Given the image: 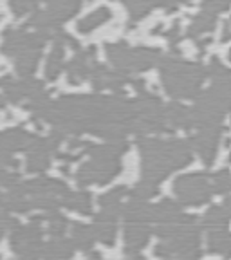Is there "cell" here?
<instances>
[{
    "label": "cell",
    "instance_id": "1",
    "mask_svg": "<svg viewBox=\"0 0 231 260\" xmlns=\"http://www.w3.org/2000/svg\"><path fill=\"white\" fill-rule=\"evenodd\" d=\"M204 78V69L193 63L167 61L162 65V81L172 96H193Z\"/></svg>",
    "mask_w": 231,
    "mask_h": 260
},
{
    "label": "cell",
    "instance_id": "2",
    "mask_svg": "<svg viewBox=\"0 0 231 260\" xmlns=\"http://www.w3.org/2000/svg\"><path fill=\"white\" fill-rule=\"evenodd\" d=\"M94 63V49H90L89 53H83L80 56H76L73 60L69 67L71 73V81L74 83H80L81 80H85L90 74V65Z\"/></svg>",
    "mask_w": 231,
    "mask_h": 260
},
{
    "label": "cell",
    "instance_id": "3",
    "mask_svg": "<svg viewBox=\"0 0 231 260\" xmlns=\"http://www.w3.org/2000/svg\"><path fill=\"white\" fill-rule=\"evenodd\" d=\"M60 38L63 40V35H61V32H60ZM61 40L56 42L53 53H51V56H49V60H47V69H45V73H47L49 80L58 78V74L61 73V67H63V42Z\"/></svg>",
    "mask_w": 231,
    "mask_h": 260
},
{
    "label": "cell",
    "instance_id": "4",
    "mask_svg": "<svg viewBox=\"0 0 231 260\" xmlns=\"http://www.w3.org/2000/svg\"><path fill=\"white\" fill-rule=\"evenodd\" d=\"M38 60H40V49L25 51V53L18 54V58H16V71H18L22 76L32 74L35 69H37Z\"/></svg>",
    "mask_w": 231,
    "mask_h": 260
},
{
    "label": "cell",
    "instance_id": "5",
    "mask_svg": "<svg viewBox=\"0 0 231 260\" xmlns=\"http://www.w3.org/2000/svg\"><path fill=\"white\" fill-rule=\"evenodd\" d=\"M213 25H215V15H210V13L204 11L191 22L188 35H190V37H199V35H204V32L211 31Z\"/></svg>",
    "mask_w": 231,
    "mask_h": 260
},
{
    "label": "cell",
    "instance_id": "6",
    "mask_svg": "<svg viewBox=\"0 0 231 260\" xmlns=\"http://www.w3.org/2000/svg\"><path fill=\"white\" fill-rule=\"evenodd\" d=\"M109 18H110V11L107 8H102V9H97V11H94L92 15L87 16L85 20H81L78 27H80L81 32H90V31H94L97 25L105 24Z\"/></svg>",
    "mask_w": 231,
    "mask_h": 260
},
{
    "label": "cell",
    "instance_id": "7",
    "mask_svg": "<svg viewBox=\"0 0 231 260\" xmlns=\"http://www.w3.org/2000/svg\"><path fill=\"white\" fill-rule=\"evenodd\" d=\"M123 2H125V6L128 8L130 15H132L134 20H139V18L146 16L150 13V9L155 6L154 0H123Z\"/></svg>",
    "mask_w": 231,
    "mask_h": 260
},
{
    "label": "cell",
    "instance_id": "8",
    "mask_svg": "<svg viewBox=\"0 0 231 260\" xmlns=\"http://www.w3.org/2000/svg\"><path fill=\"white\" fill-rule=\"evenodd\" d=\"M229 2L231 0H206L203 6V9L210 15H217L220 11H226L229 8Z\"/></svg>",
    "mask_w": 231,
    "mask_h": 260
},
{
    "label": "cell",
    "instance_id": "9",
    "mask_svg": "<svg viewBox=\"0 0 231 260\" xmlns=\"http://www.w3.org/2000/svg\"><path fill=\"white\" fill-rule=\"evenodd\" d=\"M231 38V20L226 24V29H224V40H229Z\"/></svg>",
    "mask_w": 231,
    "mask_h": 260
},
{
    "label": "cell",
    "instance_id": "10",
    "mask_svg": "<svg viewBox=\"0 0 231 260\" xmlns=\"http://www.w3.org/2000/svg\"><path fill=\"white\" fill-rule=\"evenodd\" d=\"M229 58H231V51H229Z\"/></svg>",
    "mask_w": 231,
    "mask_h": 260
}]
</instances>
